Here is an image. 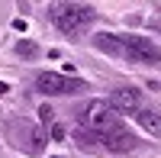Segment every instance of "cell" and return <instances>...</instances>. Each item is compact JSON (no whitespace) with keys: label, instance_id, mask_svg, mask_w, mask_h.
Wrapping results in <instances>:
<instances>
[{"label":"cell","instance_id":"6da1fadb","mask_svg":"<svg viewBox=\"0 0 161 158\" xmlns=\"http://www.w3.org/2000/svg\"><path fill=\"white\" fill-rule=\"evenodd\" d=\"M7 139H10V145H16L29 155H42V149H45V133L36 123L23 120V116L7 120Z\"/></svg>","mask_w":161,"mask_h":158},{"label":"cell","instance_id":"7c38bea8","mask_svg":"<svg viewBox=\"0 0 161 158\" xmlns=\"http://www.w3.org/2000/svg\"><path fill=\"white\" fill-rule=\"evenodd\" d=\"M39 116H42V123H52V116H55V113H52V107L45 103V107H39Z\"/></svg>","mask_w":161,"mask_h":158},{"label":"cell","instance_id":"277c9868","mask_svg":"<svg viewBox=\"0 0 161 158\" xmlns=\"http://www.w3.org/2000/svg\"><path fill=\"white\" fill-rule=\"evenodd\" d=\"M119 58L129 61H161V48L142 36H119Z\"/></svg>","mask_w":161,"mask_h":158},{"label":"cell","instance_id":"9a60e30c","mask_svg":"<svg viewBox=\"0 0 161 158\" xmlns=\"http://www.w3.org/2000/svg\"><path fill=\"white\" fill-rule=\"evenodd\" d=\"M52 158H58V155H52Z\"/></svg>","mask_w":161,"mask_h":158},{"label":"cell","instance_id":"7a4b0ae2","mask_svg":"<svg viewBox=\"0 0 161 158\" xmlns=\"http://www.w3.org/2000/svg\"><path fill=\"white\" fill-rule=\"evenodd\" d=\"M48 16L61 32L71 36V32H80L97 13H93V7H84V3H55V7H48Z\"/></svg>","mask_w":161,"mask_h":158},{"label":"cell","instance_id":"8992f818","mask_svg":"<svg viewBox=\"0 0 161 158\" xmlns=\"http://www.w3.org/2000/svg\"><path fill=\"white\" fill-rule=\"evenodd\" d=\"M106 107H110L113 113H136L139 110V90L132 87H116L110 100H106Z\"/></svg>","mask_w":161,"mask_h":158},{"label":"cell","instance_id":"52a82bcc","mask_svg":"<svg viewBox=\"0 0 161 158\" xmlns=\"http://www.w3.org/2000/svg\"><path fill=\"white\" fill-rule=\"evenodd\" d=\"M103 149H110V152H116V155H126V152L136 149V136L126 133V129L119 126V129H113V133L103 136Z\"/></svg>","mask_w":161,"mask_h":158},{"label":"cell","instance_id":"ba28073f","mask_svg":"<svg viewBox=\"0 0 161 158\" xmlns=\"http://www.w3.org/2000/svg\"><path fill=\"white\" fill-rule=\"evenodd\" d=\"M136 120H139V126L148 136L161 139V113H155V110H136Z\"/></svg>","mask_w":161,"mask_h":158},{"label":"cell","instance_id":"5bb4252c","mask_svg":"<svg viewBox=\"0 0 161 158\" xmlns=\"http://www.w3.org/2000/svg\"><path fill=\"white\" fill-rule=\"evenodd\" d=\"M152 26H155V29H158V32H161V23H152Z\"/></svg>","mask_w":161,"mask_h":158},{"label":"cell","instance_id":"4fadbf2b","mask_svg":"<svg viewBox=\"0 0 161 158\" xmlns=\"http://www.w3.org/2000/svg\"><path fill=\"white\" fill-rule=\"evenodd\" d=\"M52 139H55V142H61V139H64V126H58V123L52 126Z\"/></svg>","mask_w":161,"mask_h":158},{"label":"cell","instance_id":"8fae6325","mask_svg":"<svg viewBox=\"0 0 161 158\" xmlns=\"http://www.w3.org/2000/svg\"><path fill=\"white\" fill-rule=\"evenodd\" d=\"M16 55H23V58L32 61V58L39 55V45L32 42V39H19V42H16Z\"/></svg>","mask_w":161,"mask_h":158},{"label":"cell","instance_id":"5b68a950","mask_svg":"<svg viewBox=\"0 0 161 158\" xmlns=\"http://www.w3.org/2000/svg\"><path fill=\"white\" fill-rule=\"evenodd\" d=\"M84 123H87L90 129H97L100 139H103L106 133H113V129H119V120H116V113L106 107V100H93V103H87Z\"/></svg>","mask_w":161,"mask_h":158},{"label":"cell","instance_id":"30bf717a","mask_svg":"<svg viewBox=\"0 0 161 158\" xmlns=\"http://www.w3.org/2000/svg\"><path fill=\"white\" fill-rule=\"evenodd\" d=\"M74 142H80L84 149H100L103 145V139L97 133H84V129H74Z\"/></svg>","mask_w":161,"mask_h":158},{"label":"cell","instance_id":"3957f363","mask_svg":"<svg viewBox=\"0 0 161 158\" xmlns=\"http://www.w3.org/2000/svg\"><path fill=\"white\" fill-rule=\"evenodd\" d=\"M36 90L39 94H48V97H64V94H80V90H87V84L74 81L68 74H58V71H42V74H36Z\"/></svg>","mask_w":161,"mask_h":158},{"label":"cell","instance_id":"9c48e42d","mask_svg":"<svg viewBox=\"0 0 161 158\" xmlns=\"http://www.w3.org/2000/svg\"><path fill=\"white\" fill-rule=\"evenodd\" d=\"M93 45H97L100 52H106V55H116V58H119V36L100 32V36H93Z\"/></svg>","mask_w":161,"mask_h":158}]
</instances>
